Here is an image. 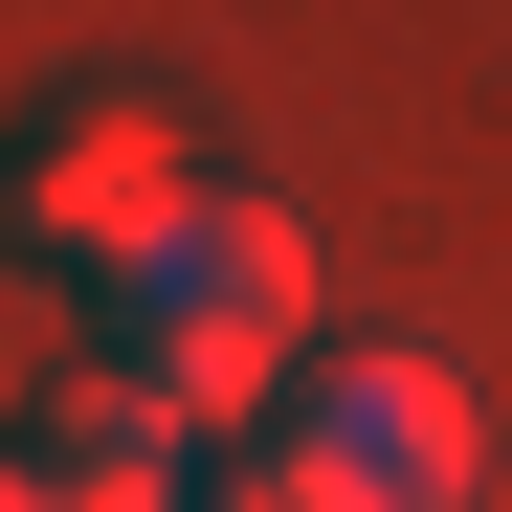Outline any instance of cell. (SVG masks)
<instances>
[{
  "label": "cell",
  "instance_id": "5",
  "mask_svg": "<svg viewBox=\"0 0 512 512\" xmlns=\"http://www.w3.org/2000/svg\"><path fill=\"white\" fill-rule=\"evenodd\" d=\"M201 512H357V490H334V468H290V446H268V468H223Z\"/></svg>",
  "mask_w": 512,
  "mask_h": 512
},
{
  "label": "cell",
  "instance_id": "6",
  "mask_svg": "<svg viewBox=\"0 0 512 512\" xmlns=\"http://www.w3.org/2000/svg\"><path fill=\"white\" fill-rule=\"evenodd\" d=\"M0 512H45V468H23V446H0Z\"/></svg>",
  "mask_w": 512,
  "mask_h": 512
},
{
  "label": "cell",
  "instance_id": "4",
  "mask_svg": "<svg viewBox=\"0 0 512 512\" xmlns=\"http://www.w3.org/2000/svg\"><path fill=\"white\" fill-rule=\"evenodd\" d=\"M23 468H45V512H201V490H223V468H201V423L156 401V379H112V357L23 423Z\"/></svg>",
  "mask_w": 512,
  "mask_h": 512
},
{
  "label": "cell",
  "instance_id": "2",
  "mask_svg": "<svg viewBox=\"0 0 512 512\" xmlns=\"http://www.w3.org/2000/svg\"><path fill=\"white\" fill-rule=\"evenodd\" d=\"M201 201H223V179L179 156V90H45L23 156H0V245H23V268H67V290H134Z\"/></svg>",
  "mask_w": 512,
  "mask_h": 512
},
{
  "label": "cell",
  "instance_id": "1",
  "mask_svg": "<svg viewBox=\"0 0 512 512\" xmlns=\"http://www.w3.org/2000/svg\"><path fill=\"white\" fill-rule=\"evenodd\" d=\"M90 312H112V379H156L179 423H245V401L312 379V223H290V201H201V223L156 245L134 290H90Z\"/></svg>",
  "mask_w": 512,
  "mask_h": 512
},
{
  "label": "cell",
  "instance_id": "3",
  "mask_svg": "<svg viewBox=\"0 0 512 512\" xmlns=\"http://www.w3.org/2000/svg\"><path fill=\"white\" fill-rule=\"evenodd\" d=\"M290 468H334L357 512H490V401L446 357H334L290 379Z\"/></svg>",
  "mask_w": 512,
  "mask_h": 512
}]
</instances>
